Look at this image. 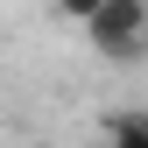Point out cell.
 Returning a JSON list of instances; mask_svg holds the SVG:
<instances>
[{
    "label": "cell",
    "instance_id": "6da1fadb",
    "mask_svg": "<svg viewBox=\"0 0 148 148\" xmlns=\"http://www.w3.org/2000/svg\"><path fill=\"white\" fill-rule=\"evenodd\" d=\"M78 21V35L99 57H113V64H141L148 57V7L141 0H92V7L71 14Z\"/></svg>",
    "mask_w": 148,
    "mask_h": 148
},
{
    "label": "cell",
    "instance_id": "7a4b0ae2",
    "mask_svg": "<svg viewBox=\"0 0 148 148\" xmlns=\"http://www.w3.org/2000/svg\"><path fill=\"white\" fill-rule=\"evenodd\" d=\"M99 148H148V106H120V113H106Z\"/></svg>",
    "mask_w": 148,
    "mask_h": 148
}]
</instances>
